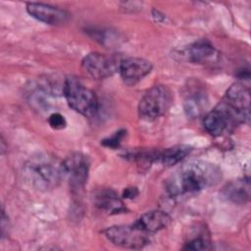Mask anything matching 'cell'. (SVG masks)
I'll use <instances>...</instances> for the list:
<instances>
[{
	"label": "cell",
	"mask_w": 251,
	"mask_h": 251,
	"mask_svg": "<svg viewBox=\"0 0 251 251\" xmlns=\"http://www.w3.org/2000/svg\"><path fill=\"white\" fill-rule=\"evenodd\" d=\"M221 177V170L215 164L193 161L176 170L167 178L165 188L170 196L178 197L213 186Z\"/></svg>",
	"instance_id": "obj_1"
},
{
	"label": "cell",
	"mask_w": 251,
	"mask_h": 251,
	"mask_svg": "<svg viewBox=\"0 0 251 251\" xmlns=\"http://www.w3.org/2000/svg\"><path fill=\"white\" fill-rule=\"evenodd\" d=\"M24 176L36 189H52L64 178L63 162L49 154H37L25 165Z\"/></svg>",
	"instance_id": "obj_2"
},
{
	"label": "cell",
	"mask_w": 251,
	"mask_h": 251,
	"mask_svg": "<svg viewBox=\"0 0 251 251\" xmlns=\"http://www.w3.org/2000/svg\"><path fill=\"white\" fill-rule=\"evenodd\" d=\"M64 84L63 93L70 108L88 118L97 113L98 99L91 89L83 85L75 76L67 77Z\"/></svg>",
	"instance_id": "obj_3"
},
{
	"label": "cell",
	"mask_w": 251,
	"mask_h": 251,
	"mask_svg": "<svg viewBox=\"0 0 251 251\" xmlns=\"http://www.w3.org/2000/svg\"><path fill=\"white\" fill-rule=\"evenodd\" d=\"M173 101L171 90L165 85H155L142 96L138 103V115L141 120L151 122L163 116Z\"/></svg>",
	"instance_id": "obj_4"
},
{
	"label": "cell",
	"mask_w": 251,
	"mask_h": 251,
	"mask_svg": "<svg viewBox=\"0 0 251 251\" xmlns=\"http://www.w3.org/2000/svg\"><path fill=\"white\" fill-rule=\"evenodd\" d=\"M103 233L110 242L124 248L141 249L149 243V233L135 224L113 226L103 230Z\"/></svg>",
	"instance_id": "obj_5"
},
{
	"label": "cell",
	"mask_w": 251,
	"mask_h": 251,
	"mask_svg": "<svg viewBox=\"0 0 251 251\" xmlns=\"http://www.w3.org/2000/svg\"><path fill=\"white\" fill-rule=\"evenodd\" d=\"M122 60L117 55L91 52L84 56L81 61V67L91 77L103 79L112 76L120 70Z\"/></svg>",
	"instance_id": "obj_6"
},
{
	"label": "cell",
	"mask_w": 251,
	"mask_h": 251,
	"mask_svg": "<svg viewBox=\"0 0 251 251\" xmlns=\"http://www.w3.org/2000/svg\"><path fill=\"white\" fill-rule=\"evenodd\" d=\"M90 162L81 153H73L63 161L64 177H67L74 190L81 189L87 181Z\"/></svg>",
	"instance_id": "obj_7"
},
{
	"label": "cell",
	"mask_w": 251,
	"mask_h": 251,
	"mask_svg": "<svg viewBox=\"0 0 251 251\" xmlns=\"http://www.w3.org/2000/svg\"><path fill=\"white\" fill-rule=\"evenodd\" d=\"M238 118L240 123H247L250 118V91L241 82L233 83L226 92L223 101Z\"/></svg>",
	"instance_id": "obj_8"
},
{
	"label": "cell",
	"mask_w": 251,
	"mask_h": 251,
	"mask_svg": "<svg viewBox=\"0 0 251 251\" xmlns=\"http://www.w3.org/2000/svg\"><path fill=\"white\" fill-rule=\"evenodd\" d=\"M238 125L235 118L221 102L203 118V126L206 131L213 136H221Z\"/></svg>",
	"instance_id": "obj_9"
},
{
	"label": "cell",
	"mask_w": 251,
	"mask_h": 251,
	"mask_svg": "<svg viewBox=\"0 0 251 251\" xmlns=\"http://www.w3.org/2000/svg\"><path fill=\"white\" fill-rule=\"evenodd\" d=\"M27 13L34 19L50 25H61L70 20V13L64 9L44 3H27Z\"/></svg>",
	"instance_id": "obj_10"
},
{
	"label": "cell",
	"mask_w": 251,
	"mask_h": 251,
	"mask_svg": "<svg viewBox=\"0 0 251 251\" xmlns=\"http://www.w3.org/2000/svg\"><path fill=\"white\" fill-rule=\"evenodd\" d=\"M152 71V64L138 57L123 59L120 66V74L124 82L127 85H134Z\"/></svg>",
	"instance_id": "obj_11"
},
{
	"label": "cell",
	"mask_w": 251,
	"mask_h": 251,
	"mask_svg": "<svg viewBox=\"0 0 251 251\" xmlns=\"http://www.w3.org/2000/svg\"><path fill=\"white\" fill-rule=\"evenodd\" d=\"M95 206L110 214H119L126 212V207L119 195L111 188H103L94 194Z\"/></svg>",
	"instance_id": "obj_12"
},
{
	"label": "cell",
	"mask_w": 251,
	"mask_h": 251,
	"mask_svg": "<svg viewBox=\"0 0 251 251\" xmlns=\"http://www.w3.org/2000/svg\"><path fill=\"white\" fill-rule=\"evenodd\" d=\"M171 217L164 211L153 210L143 214L134 224L148 233L157 232L171 224Z\"/></svg>",
	"instance_id": "obj_13"
},
{
	"label": "cell",
	"mask_w": 251,
	"mask_h": 251,
	"mask_svg": "<svg viewBox=\"0 0 251 251\" xmlns=\"http://www.w3.org/2000/svg\"><path fill=\"white\" fill-rule=\"evenodd\" d=\"M188 60L195 64H204L214 61L217 57V50L207 39H200L187 48Z\"/></svg>",
	"instance_id": "obj_14"
},
{
	"label": "cell",
	"mask_w": 251,
	"mask_h": 251,
	"mask_svg": "<svg viewBox=\"0 0 251 251\" xmlns=\"http://www.w3.org/2000/svg\"><path fill=\"white\" fill-rule=\"evenodd\" d=\"M223 196L233 203L244 204L250 198V182L249 178L236 179L226 184L223 191Z\"/></svg>",
	"instance_id": "obj_15"
},
{
	"label": "cell",
	"mask_w": 251,
	"mask_h": 251,
	"mask_svg": "<svg viewBox=\"0 0 251 251\" xmlns=\"http://www.w3.org/2000/svg\"><path fill=\"white\" fill-rule=\"evenodd\" d=\"M207 106V97L203 90L199 88L191 89L184 99V111L190 118L199 117Z\"/></svg>",
	"instance_id": "obj_16"
},
{
	"label": "cell",
	"mask_w": 251,
	"mask_h": 251,
	"mask_svg": "<svg viewBox=\"0 0 251 251\" xmlns=\"http://www.w3.org/2000/svg\"><path fill=\"white\" fill-rule=\"evenodd\" d=\"M191 151L192 148L188 145H176L163 151H159L157 162H160L164 166L171 167L185 159Z\"/></svg>",
	"instance_id": "obj_17"
},
{
	"label": "cell",
	"mask_w": 251,
	"mask_h": 251,
	"mask_svg": "<svg viewBox=\"0 0 251 251\" xmlns=\"http://www.w3.org/2000/svg\"><path fill=\"white\" fill-rule=\"evenodd\" d=\"M195 236L189 237L184 243L182 249L184 250H205L211 247V240L209 232L206 228L202 227L194 233Z\"/></svg>",
	"instance_id": "obj_18"
},
{
	"label": "cell",
	"mask_w": 251,
	"mask_h": 251,
	"mask_svg": "<svg viewBox=\"0 0 251 251\" xmlns=\"http://www.w3.org/2000/svg\"><path fill=\"white\" fill-rule=\"evenodd\" d=\"M126 130H125V129H120V130L116 131L113 135H111V136H109V137L103 139L102 142H101V144H102L103 146H105V147L116 149V148H118V147L121 145V143H122L124 137L126 136Z\"/></svg>",
	"instance_id": "obj_19"
},
{
	"label": "cell",
	"mask_w": 251,
	"mask_h": 251,
	"mask_svg": "<svg viewBox=\"0 0 251 251\" xmlns=\"http://www.w3.org/2000/svg\"><path fill=\"white\" fill-rule=\"evenodd\" d=\"M48 123H49V126L54 129H63L67 126L65 117L57 112H54L49 115Z\"/></svg>",
	"instance_id": "obj_20"
},
{
	"label": "cell",
	"mask_w": 251,
	"mask_h": 251,
	"mask_svg": "<svg viewBox=\"0 0 251 251\" xmlns=\"http://www.w3.org/2000/svg\"><path fill=\"white\" fill-rule=\"evenodd\" d=\"M138 194L136 187H127L123 192L124 198H134Z\"/></svg>",
	"instance_id": "obj_21"
}]
</instances>
